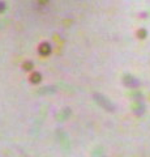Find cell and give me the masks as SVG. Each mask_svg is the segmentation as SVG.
Masks as SVG:
<instances>
[]
</instances>
